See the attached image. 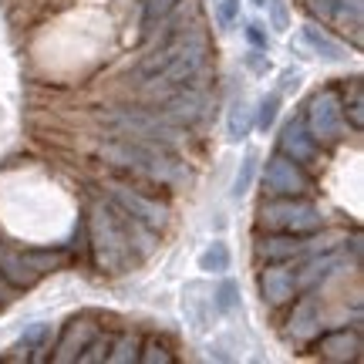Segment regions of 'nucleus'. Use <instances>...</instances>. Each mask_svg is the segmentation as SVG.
Wrapping results in <instances>:
<instances>
[{
  "label": "nucleus",
  "instance_id": "obj_21",
  "mask_svg": "<svg viewBox=\"0 0 364 364\" xmlns=\"http://www.w3.org/2000/svg\"><path fill=\"white\" fill-rule=\"evenodd\" d=\"M139 351H142V338L139 334H115L105 364H139Z\"/></svg>",
  "mask_w": 364,
  "mask_h": 364
},
{
  "label": "nucleus",
  "instance_id": "obj_19",
  "mask_svg": "<svg viewBox=\"0 0 364 364\" xmlns=\"http://www.w3.org/2000/svg\"><path fill=\"white\" fill-rule=\"evenodd\" d=\"M334 267H338V260H334V257H327V253H324V257H317V253H314L311 263H307L304 270L294 273V277H297V294H300V290H304V294L317 290V284H324L327 277L334 273Z\"/></svg>",
  "mask_w": 364,
  "mask_h": 364
},
{
  "label": "nucleus",
  "instance_id": "obj_20",
  "mask_svg": "<svg viewBox=\"0 0 364 364\" xmlns=\"http://www.w3.org/2000/svg\"><path fill=\"white\" fill-rule=\"evenodd\" d=\"M304 41H307V44H311V48L321 54V58H327V61H344V58H348L338 41L331 38V34H324L321 27H314V24L304 27Z\"/></svg>",
  "mask_w": 364,
  "mask_h": 364
},
{
  "label": "nucleus",
  "instance_id": "obj_36",
  "mask_svg": "<svg viewBox=\"0 0 364 364\" xmlns=\"http://www.w3.org/2000/svg\"><path fill=\"white\" fill-rule=\"evenodd\" d=\"M351 253H354V263H361V233L351 236Z\"/></svg>",
  "mask_w": 364,
  "mask_h": 364
},
{
  "label": "nucleus",
  "instance_id": "obj_15",
  "mask_svg": "<svg viewBox=\"0 0 364 364\" xmlns=\"http://www.w3.org/2000/svg\"><path fill=\"white\" fill-rule=\"evenodd\" d=\"M317 334H321V300L314 297V290H311V297L294 304V314L287 321V338L294 341V344H311Z\"/></svg>",
  "mask_w": 364,
  "mask_h": 364
},
{
  "label": "nucleus",
  "instance_id": "obj_12",
  "mask_svg": "<svg viewBox=\"0 0 364 364\" xmlns=\"http://www.w3.org/2000/svg\"><path fill=\"white\" fill-rule=\"evenodd\" d=\"M257 284H260V297L267 307H284L297 297V277L287 263H263Z\"/></svg>",
  "mask_w": 364,
  "mask_h": 364
},
{
  "label": "nucleus",
  "instance_id": "obj_38",
  "mask_svg": "<svg viewBox=\"0 0 364 364\" xmlns=\"http://www.w3.org/2000/svg\"><path fill=\"white\" fill-rule=\"evenodd\" d=\"M253 4H257V7H263V4H267V0H253Z\"/></svg>",
  "mask_w": 364,
  "mask_h": 364
},
{
  "label": "nucleus",
  "instance_id": "obj_22",
  "mask_svg": "<svg viewBox=\"0 0 364 364\" xmlns=\"http://www.w3.org/2000/svg\"><path fill=\"white\" fill-rule=\"evenodd\" d=\"M112 341H115V334L95 331V338L85 344V351L78 354V361L75 364H105L108 361V351H112Z\"/></svg>",
  "mask_w": 364,
  "mask_h": 364
},
{
  "label": "nucleus",
  "instance_id": "obj_6",
  "mask_svg": "<svg viewBox=\"0 0 364 364\" xmlns=\"http://www.w3.org/2000/svg\"><path fill=\"white\" fill-rule=\"evenodd\" d=\"M209 108H213V98H209L206 91H199L196 85H182V88H172L162 98H156L159 115H166L169 122L182 125V129L199 125L209 115Z\"/></svg>",
  "mask_w": 364,
  "mask_h": 364
},
{
  "label": "nucleus",
  "instance_id": "obj_1",
  "mask_svg": "<svg viewBox=\"0 0 364 364\" xmlns=\"http://www.w3.org/2000/svg\"><path fill=\"white\" fill-rule=\"evenodd\" d=\"M88 250L91 263L102 273H125L129 267L142 263L156 250V230L132 220L129 213L105 199L95 203L88 213Z\"/></svg>",
  "mask_w": 364,
  "mask_h": 364
},
{
  "label": "nucleus",
  "instance_id": "obj_32",
  "mask_svg": "<svg viewBox=\"0 0 364 364\" xmlns=\"http://www.w3.org/2000/svg\"><path fill=\"white\" fill-rule=\"evenodd\" d=\"M253 172H257V156L250 152L247 159H243V166H240V172H236V182H233V196H243L250 189V182H253Z\"/></svg>",
  "mask_w": 364,
  "mask_h": 364
},
{
  "label": "nucleus",
  "instance_id": "obj_30",
  "mask_svg": "<svg viewBox=\"0 0 364 364\" xmlns=\"http://www.w3.org/2000/svg\"><path fill=\"white\" fill-rule=\"evenodd\" d=\"M176 0H142V34H149L152 31V24H156L162 14L169 11Z\"/></svg>",
  "mask_w": 364,
  "mask_h": 364
},
{
  "label": "nucleus",
  "instance_id": "obj_26",
  "mask_svg": "<svg viewBox=\"0 0 364 364\" xmlns=\"http://www.w3.org/2000/svg\"><path fill=\"white\" fill-rule=\"evenodd\" d=\"M199 270L203 273H226L230 270V250H226V243H213V247L203 250Z\"/></svg>",
  "mask_w": 364,
  "mask_h": 364
},
{
  "label": "nucleus",
  "instance_id": "obj_8",
  "mask_svg": "<svg viewBox=\"0 0 364 364\" xmlns=\"http://www.w3.org/2000/svg\"><path fill=\"white\" fill-rule=\"evenodd\" d=\"M108 199H112L122 213H129L132 220H139L142 226L156 230V233H162L166 223H169V206H166V203H159V199L139 193V189H132V186L112 182V186H108Z\"/></svg>",
  "mask_w": 364,
  "mask_h": 364
},
{
  "label": "nucleus",
  "instance_id": "obj_5",
  "mask_svg": "<svg viewBox=\"0 0 364 364\" xmlns=\"http://www.w3.org/2000/svg\"><path fill=\"white\" fill-rule=\"evenodd\" d=\"M304 125L321 145H334L348 135V122H344V112H341V98L338 88H321L307 102V112H304Z\"/></svg>",
  "mask_w": 364,
  "mask_h": 364
},
{
  "label": "nucleus",
  "instance_id": "obj_9",
  "mask_svg": "<svg viewBox=\"0 0 364 364\" xmlns=\"http://www.w3.org/2000/svg\"><path fill=\"white\" fill-rule=\"evenodd\" d=\"M287 159H294L297 166H307V169H321V142L314 139L304 118H290L284 129H280V149Z\"/></svg>",
  "mask_w": 364,
  "mask_h": 364
},
{
  "label": "nucleus",
  "instance_id": "obj_3",
  "mask_svg": "<svg viewBox=\"0 0 364 364\" xmlns=\"http://www.w3.org/2000/svg\"><path fill=\"white\" fill-rule=\"evenodd\" d=\"M98 125L108 135L149 142L159 149H169V152H179L189 142L186 129L169 122L166 115H159L156 108H108V112H98Z\"/></svg>",
  "mask_w": 364,
  "mask_h": 364
},
{
  "label": "nucleus",
  "instance_id": "obj_34",
  "mask_svg": "<svg viewBox=\"0 0 364 364\" xmlns=\"http://www.w3.org/2000/svg\"><path fill=\"white\" fill-rule=\"evenodd\" d=\"M247 38L253 41L257 48H267V34H263V24H257V21H253V24H247Z\"/></svg>",
  "mask_w": 364,
  "mask_h": 364
},
{
  "label": "nucleus",
  "instance_id": "obj_13",
  "mask_svg": "<svg viewBox=\"0 0 364 364\" xmlns=\"http://www.w3.org/2000/svg\"><path fill=\"white\" fill-rule=\"evenodd\" d=\"M95 331H98V324H95L91 317H71L65 324V331H61L58 344L51 348V361L54 364H75L78 354L85 351V344L95 338Z\"/></svg>",
  "mask_w": 364,
  "mask_h": 364
},
{
  "label": "nucleus",
  "instance_id": "obj_31",
  "mask_svg": "<svg viewBox=\"0 0 364 364\" xmlns=\"http://www.w3.org/2000/svg\"><path fill=\"white\" fill-rule=\"evenodd\" d=\"M236 304H240V284L236 280H223L220 290H216V311L230 314Z\"/></svg>",
  "mask_w": 364,
  "mask_h": 364
},
{
  "label": "nucleus",
  "instance_id": "obj_29",
  "mask_svg": "<svg viewBox=\"0 0 364 364\" xmlns=\"http://www.w3.org/2000/svg\"><path fill=\"white\" fill-rule=\"evenodd\" d=\"M263 7H267V14H270V27L277 31V34L290 31V7H287V0H267Z\"/></svg>",
  "mask_w": 364,
  "mask_h": 364
},
{
  "label": "nucleus",
  "instance_id": "obj_11",
  "mask_svg": "<svg viewBox=\"0 0 364 364\" xmlns=\"http://www.w3.org/2000/svg\"><path fill=\"white\" fill-rule=\"evenodd\" d=\"M257 260L260 263H294L311 257V236H294V233H267L257 236Z\"/></svg>",
  "mask_w": 364,
  "mask_h": 364
},
{
  "label": "nucleus",
  "instance_id": "obj_14",
  "mask_svg": "<svg viewBox=\"0 0 364 364\" xmlns=\"http://www.w3.org/2000/svg\"><path fill=\"white\" fill-rule=\"evenodd\" d=\"M199 17H203V4H199V0H176L169 11L152 24V31H149L145 38L159 34V41H169V38H176V34H182V31L199 27Z\"/></svg>",
  "mask_w": 364,
  "mask_h": 364
},
{
  "label": "nucleus",
  "instance_id": "obj_10",
  "mask_svg": "<svg viewBox=\"0 0 364 364\" xmlns=\"http://www.w3.org/2000/svg\"><path fill=\"white\" fill-rule=\"evenodd\" d=\"M314 351L321 361L331 364H348L361 358V331L358 327H334V331H324L311 341Z\"/></svg>",
  "mask_w": 364,
  "mask_h": 364
},
{
  "label": "nucleus",
  "instance_id": "obj_18",
  "mask_svg": "<svg viewBox=\"0 0 364 364\" xmlns=\"http://www.w3.org/2000/svg\"><path fill=\"white\" fill-rule=\"evenodd\" d=\"M341 98V112H344V122L351 125L354 132L364 129V85L361 78H351V85H344L338 91Z\"/></svg>",
  "mask_w": 364,
  "mask_h": 364
},
{
  "label": "nucleus",
  "instance_id": "obj_23",
  "mask_svg": "<svg viewBox=\"0 0 364 364\" xmlns=\"http://www.w3.org/2000/svg\"><path fill=\"white\" fill-rule=\"evenodd\" d=\"M226 129H230V139L240 142V139H247V132L253 129V108H250L243 98L230 108V118H226Z\"/></svg>",
  "mask_w": 364,
  "mask_h": 364
},
{
  "label": "nucleus",
  "instance_id": "obj_17",
  "mask_svg": "<svg viewBox=\"0 0 364 364\" xmlns=\"http://www.w3.org/2000/svg\"><path fill=\"white\" fill-rule=\"evenodd\" d=\"M327 24H334L341 34H351V44H361V24H364V0H334L327 14Z\"/></svg>",
  "mask_w": 364,
  "mask_h": 364
},
{
  "label": "nucleus",
  "instance_id": "obj_33",
  "mask_svg": "<svg viewBox=\"0 0 364 364\" xmlns=\"http://www.w3.org/2000/svg\"><path fill=\"white\" fill-rule=\"evenodd\" d=\"M236 11H240V0H223L220 4V24L230 27L236 21Z\"/></svg>",
  "mask_w": 364,
  "mask_h": 364
},
{
  "label": "nucleus",
  "instance_id": "obj_28",
  "mask_svg": "<svg viewBox=\"0 0 364 364\" xmlns=\"http://www.w3.org/2000/svg\"><path fill=\"white\" fill-rule=\"evenodd\" d=\"M277 112H280V91H273V95H267L260 102V108H257V125H260L263 132H270L273 122H277Z\"/></svg>",
  "mask_w": 364,
  "mask_h": 364
},
{
  "label": "nucleus",
  "instance_id": "obj_35",
  "mask_svg": "<svg viewBox=\"0 0 364 364\" xmlns=\"http://www.w3.org/2000/svg\"><path fill=\"white\" fill-rule=\"evenodd\" d=\"M307 7H311V14H317L321 21H327V14H331V7H334V0H307Z\"/></svg>",
  "mask_w": 364,
  "mask_h": 364
},
{
  "label": "nucleus",
  "instance_id": "obj_4",
  "mask_svg": "<svg viewBox=\"0 0 364 364\" xmlns=\"http://www.w3.org/2000/svg\"><path fill=\"white\" fill-rule=\"evenodd\" d=\"M324 230V213L307 196H270L257 209V233L314 236Z\"/></svg>",
  "mask_w": 364,
  "mask_h": 364
},
{
  "label": "nucleus",
  "instance_id": "obj_16",
  "mask_svg": "<svg viewBox=\"0 0 364 364\" xmlns=\"http://www.w3.org/2000/svg\"><path fill=\"white\" fill-rule=\"evenodd\" d=\"M0 280H4L7 287H14V290H31V287H38L41 273L34 270L21 253L0 250Z\"/></svg>",
  "mask_w": 364,
  "mask_h": 364
},
{
  "label": "nucleus",
  "instance_id": "obj_24",
  "mask_svg": "<svg viewBox=\"0 0 364 364\" xmlns=\"http://www.w3.org/2000/svg\"><path fill=\"white\" fill-rule=\"evenodd\" d=\"M176 354L166 341L159 338H142V351H139V364H172Z\"/></svg>",
  "mask_w": 364,
  "mask_h": 364
},
{
  "label": "nucleus",
  "instance_id": "obj_37",
  "mask_svg": "<svg viewBox=\"0 0 364 364\" xmlns=\"http://www.w3.org/2000/svg\"><path fill=\"white\" fill-rule=\"evenodd\" d=\"M300 85V75H294V71H290V75H284V91H294Z\"/></svg>",
  "mask_w": 364,
  "mask_h": 364
},
{
  "label": "nucleus",
  "instance_id": "obj_7",
  "mask_svg": "<svg viewBox=\"0 0 364 364\" xmlns=\"http://www.w3.org/2000/svg\"><path fill=\"white\" fill-rule=\"evenodd\" d=\"M263 193L267 196H311L314 179L307 176L304 166H297L294 159H287L284 152H273L263 166Z\"/></svg>",
  "mask_w": 364,
  "mask_h": 364
},
{
  "label": "nucleus",
  "instance_id": "obj_27",
  "mask_svg": "<svg viewBox=\"0 0 364 364\" xmlns=\"http://www.w3.org/2000/svg\"><path fill=\"white\" fill-rule=\"evenodd\" d=\"M24 351H48L51 348V324H31L21 338Z\"/></svg>",
  "mask_w": 364,
  "mask_h": 364
},
{
  "label": "nucleus",
  "instance_id": "obj_2",
  "mask_svg": "<svg viewBox=\"0 0 364 364\" xmlns=\"http://www.w3.org/2000/svg\"><path fill=\"white\" fill-rule=\"evenodd\" d=\"M98 156L108 166H115V169L132 172V176L149 182H162V186H179L182 179H189L186 169H182V162L176 159V152L149 145V142H135V139H122V135L105 139L98 145Z\"/></svg>",
  "mask_w": 364,
  "mask_h": 364
},
{
  "label": "nucleus",
  "instance_id": "obj_25",
  "mask_svg": "<svg viewBox=\"0 0 364 364\" xmlns=\"http://www.w3.org/2000/svg\"><path fill=\"white\" fill-rule=\"evenodd\" d=\"M21 257H24V260L41 273V277H44V273H54V270H61V267H65V253H51V250H24Z\"/></svg>",
  "mask_w": 364,
  "mask_h": 364
}]
</instances>
